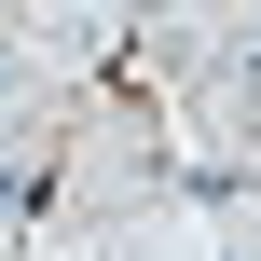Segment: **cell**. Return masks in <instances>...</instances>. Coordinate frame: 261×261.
Masks as SVG:
<instances>
[{"label":"cell","instance_id":"cell-2","mask_svg":"<svg viewBox=\"0 0 261 261\" xmlns=\"http://www.w3.org/2000/svg\"><path fill=\"white\" fill-rule=\"evenodd\" d=\"M248 261H261V248H248Z\"/></svg>","mask_w":261,"mask_h":261},{"label":"cell","instance_id":"cell-1","mask_svg":"<svg viewBox=\"0 0 261 261\" xmlns=\"http://www.w3.org/2000/svg\"><path fill=\"white\" fill-rule=\"evenodd\" d=\"M28 83H41V55H28V41H14V28H0V110H14V96H28Z\"/></svg>","mask_w":261,"mask_h":261}]
</instances>
